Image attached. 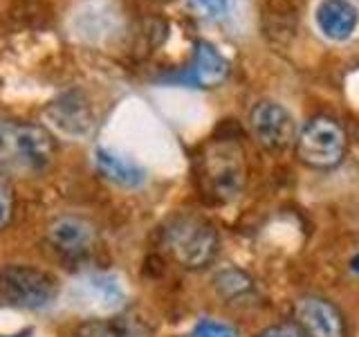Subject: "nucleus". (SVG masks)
I'll use <instances>...</instances> for the list:
<instances>
[{
  "label": "nucleus",
  "mask_w": 359,
  "mask_h": 337,
  "mask_svg": "<svg viewBox=\"0 0 359 337\" xmlns=\"http://www.w3.org/2000/svg\"><path fill=\"white\" fill-rule=\"evenodd\" d=\"M56 160V140L41 124L0 121V164L18 176H41Z\"/></svg>",
  "instance_id": "1"
},
{
  "label": "nucleus",
  "mask_w": 359,
  "mask_h": 337,
  "mask_svg": "<svg viewBox=\"0 0 359 337\" xmlns=\"http://www.w3.org/2000/svg\"><path fill=\"white\" fill-rule=\"evenodd\" d=\"M200 189L213 202H231L245 187V162L241 146L231 140H213L198 160Z\"/></svg>",
  "instance_id": "2"
},
{
  "label": "nucleus",
  "mask_w": 359,
  "mask_h": 337,
  "mask_svg": "<svg viewBox=\"0 0 359 337\" xmlns=\"http://www.w3.org/2000/svg\"><path fill=\"white\" fill-rule=\"evenodd\" d=\"M61 281L50 270L27 263H9L0 270V299L20 310H41L59 297Z\"/></svg>",
  "instance_id": "3"
},
{
  "label": "nucleus",
  "mask_w": 359,
  "mask_h": 337,
  "mask_svg": "<svg viewBox=\"0 0 359 337\" xmlns=\"http://www.w3.org/2000/svg\"><path fill=\"white\" fill-rule=\"evenodd\" d=\"M164 245L182 267L200 270L218 254V232L200 216H177L166 225Z\"/></svg>",
  "instance_id": "4"
},
{
  "label": "nucleus",
  "mask_w": 359,
  "mask_h": 337,
  "mask_svg": "<svg viewBox=\"0 0 359 337\" xmlns=\"http://www.w3.org/2000/svg\"><path fill=\"white\" fill-rule=\"evenodd\" d=\"M297 155L312 168H332L344 160L346 133L332 117H312L297 133Z\"/></svg>",
  "instance_id": "5"
},
{
  "label": "nucleus",
  "mask_w": 359,
  "mask_h": 337,
  "mask_svg": "<svg viewBox=\"0 0 359 337\" xmlns=\"http://www.w3.org/2000/svg\"><path fill=\"white\" fill-rule=\"evenodd\" d=\"M250 126L258 144L267 151H285L297 142V124L276 101H258L252 108Z\"/></svg>",
  "instance_id": "6"
},
{
  "label": "nucleus",
  "mask_w": 359,
  "mask_h": 337,
  "mask_svg": "<svg viewBox=\"0 0 359 337\" xmlns=\"http://www.w3.org/2000/svg\"><path fill=\"white\" fill-rule=\"evenodd\" d=\"M48 241L65 261H83L97 247V230L81 216H59L50 223Z\"/></svg>",
  "instance_id": "7"
},
{
  "label": "nucleus",
  "mask_w": 359,
  "mask_h": 337,
  "mask_svg": "<svg viewBox=\"0 0 359 337\" xmlns=\"http://www.w3.org/2000/svg\"><path fill=\"white\" fill-rule=\"evenodd\" d=\"M299 329L308 337H344L346 326L341 312L337 310L330 301L321 297H303L297 308Z\"/></svg>",
  "instance_id": "8"
},
{
  "label": "nucleus",
  "mask_w": 359,
  "mask_h": 337,
  "mask_svg": "<svg viewBox=\"0 0 359 337\" xmlns=\"http://www.w3.org/2000/svg\"><path fill=\"white\" fill-rule=\"evenodd\" d=\"M48 117L63 135L83 138L95 126V115L81 93H65L48 108Z\"/></svg>",
  "instance_id": "9"
},
{
  "label": "nucleus",
  "mask_w": 359,
  "mask_h": 337,
  "mask_svg": "<svg viewBox=\"0 0 359 337\" xmlns=\"http://www.w3.org/2000/svg\"><path fill=\"white\" fill-rule=\"evenodd\" d=\"M76 337H153V324L140 312H117L83 322Z\"/></svg>",
  "instance_id": "10"
},
{
  "label": "nucleus",
  "mask_w": 359,
  "mask_h": 337,
  "mask_svg": "<svg viewBox=\"0 0 359 337\" xmlns=\"http://www.w3.org/2000/svg\"><path fill=\"white\" fill-rule=\"evenodd\" d=\"M314 20H317V27L325 39L346 41L357 29L359 14L355 5L348 0H321L317 11H314Z\"/></svg>",
  "instance_id": "11"
},
{
  "label": "nucleus",
  "mask_w": 359,
  "mask_h": 337,
  "mask_svg": "<svg viewBox=\"0 0 359 337\" xmlns=\"http://www.w3.org/2000/svg\"><path fill=\"white\" fill-rule=\"evenodd\" d=\"M95 162L101 176L123 189H137L146 183V171L128 155L110 149H97Z\"/></svg>",
  "instance_id": "12"
},
{
  "label": "nucleus",
  "mask_w": 359,
  "mask_h": 337,
  "mask_svg": "<svg viewBox=\"0 0 359 337\" xmlns=\"http://www.w3.org/2000/svg\"><path fill=\"white\" fill-rule=\"evenodd\" d=\"M229 77V61L213 48L211 43H196L194 61H191V79L200 88H216Z\"/></svg>",
  "instance_id": "13"
},
{
  "label": "nucleus",
  "mask_w": 359,
  "mask_h": 337,
  "mask_svg": "<svg viewBox=\"0 0 359 337\" xmlns=\"http://www.w3.org/2000/svg\"><path fill=\"white\" fill-rule=\"evenodd\" d=\"M216 288L224 299H241L252 290V279L241 270H224L216 277Z\"/></svg>",
  "instance_id": "14"
},
{
  "label": "nucleus",
  "mask_w": 359,
  "mask_h": 337,
  "mask_svg": "<svg viewBox=\"0 0 359 337\" xmlns=\"http://www.w3.org/2000/svg\"><path fill=\"white\" fill-rule=\"evenodd\" d=\"M236 0H191V7L198 16L207 20H227L233 11Z\"/></svg>",
  "instance_id": "15"
},
{
  "label": "nucleus",
  "mask_w": 359,
  "mask_h": 337,
  "mask_svg": "<svg viewBox=\"0 0 359 337\" xmlns=\"http://www.w3.org/2000/svg\"><path fill=\"white\" fill-rule=\"evenodd\" d=\"M14 207H16V196L14 187H11L9 178L0 176V232L14 218Z\"/></svg>",
  "instance_id": "16"
},
{
  "label": "nucleus",
  "mask_w": 359,
  "mask_h": 337,
  "mask_svg": "<svg viewBox=\"0 0 359 337\" xmlns=\"http://www.w3.org/2000/svg\"><path fill=\"white\" fill-rule=\"evenodd\" d=\"M189 337H238V333H236L231 326L222 324V322H213V319H205L200 322L194 333H191Z\"/></svg>",
  "instance_id": "17"
},
{
  "label": "nucleus",
  "mask_w": 359,
  "mask_h": 337,
  "mask_svg": "<svg viewBox=\"0 0 359 337\" xmlns=\"http://www.w3.org/2000/svg\"><path fill=\"white\" fill-rule=\"evenodd\" d=\"M256 337H308V335L301 329H294V326H272V329H265Z\"/></svg>",
  "instance_id": "18"
},
{
  "label": "nucleus",
  "mask_w": 359,
  "mask_h": 337,
  "mask_svg": "<svg viewBox=\"0 0 359 337\" xmlns=\"http://www.w3.org/2000/svg\"><path fill=\"white\" fill-rule=\"evenodd\" d=\"M351 267H353V270H355V272L359 275V254H357V256L353 258V263H351Z\"/></svg>",
  "instance_id": "19"
},
{
  "label": "nucleus",
  "mask_w": 359,
  "mask_h": 337,
  "mask_svg": "<svg viewBox=\"0 0 359 337\" xmlns=\"http://www.w3.org/2000/svg\"><path fill=\"white\" fill-rule=\"evenodd\" d=\"M27 335H29V333H25V335H16V337H27Z\"/></svg>",
  "instance_id": "20"
}]
</instances>
